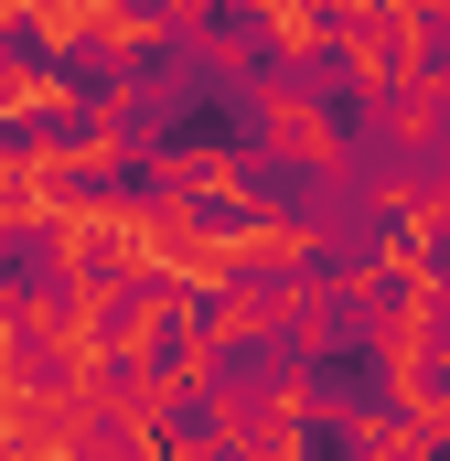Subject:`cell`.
Here are the masks:
<instances>
[{
	"label": "cell",
	"mask_w": 450,
	"mask_h": 461,
	"mask_svg": "<svg viewBox=\"0 0 450 461\" xmlns=\"http://www.w3.org/2000/svg\"><path fill=\"white\" fill-rule=\"evenodd\" d=\"M0 461H65V451H54V440H32V429H11V440H0Z\"/></svg>",
	"instance_id": "cell-1"
}]
</instances>
